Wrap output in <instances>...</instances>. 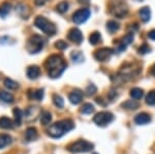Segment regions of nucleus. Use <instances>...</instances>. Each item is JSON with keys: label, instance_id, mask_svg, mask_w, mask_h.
I'll return each mask as SVG.
<instances>
[{"label": "nucleus", "instance_id": "f257e3e1", "mask_svg": "<svg viewBox=\"0 0 155 154\" xmlns=\"http://www.w3.org/2000/svg\"><path fill=\"white\" fill-rule=\"evenodd\" d=\"M45 66H46V69L48 71L50 78L57 79L64 73L67 65H66V62L64 61V59L61 56L54 54V55L50 56L47 59Z\"/></svg>", "mask_w": 155, "mask_h": 154}, {"label": "nucleus", "instance_id": "f03ea898", "mask_svg": "<svg viewBox=\"0 0 155 154\" xmlns=\"http://www.w3.org/2000/svg\"><path fill=\"white\" fill-rule=\"evenodd\" d=\"M74 128V123L69 119L61 120L52 124L48 129V135L53 139H59Z\"/></svg>", "mask_w": 155, "mask_h": 154}, {"label": "nucleus", "instance_id": "7ed1b4c3", "mask_svg": "<svg viewBox=\"0 0 155 154\" xmlns=\"http://www.w3.org/2000/svg\"><path fill=\"white\" fill-rule=\"evenodd\" d=\"M34 25H35V27H37L39 30H41L44 33H46L47 35L50 36L55 35V33L57 31L56 26L51 21H49L48 19L42 16L36 17L35 20H34Z\"/></svg>", "mask_w": 155, "mask_h": 154}, {"label": "nucleus", "instance_id": "20e7f679", "mask_svg": "<svg viewBox=\"0 0 155 154\" xmlns=\"http://www.w3.org/2000/svg\"><path fill=\"white\" fill-rule=\"evenodd\" d=\"M110 11L117 18H124L128 14V6L124 0H112Z\"/></svg>", "mask_w": 155, "mask_h": 154}, {"label": "nucleus", "instance_id": "39448f33", "mask_svg": "<svg viewBox=\"0 0 155 154\" xmlns=\"http://www.w3.org/2000/svg\"><path fill=\"white\" fill-rule=\"evenodd\" d=\"M94 148V145L92 143L85 140H78L76 142L69 144L67 146V150L71 153H87L91 151Z\"/></svg>", "mask_w": 155, "mask_h": 154}, {"label": "nucleus", "instance_id": "423d86ee", "mask_svg": "<svg viewBox=\"0 0 155 154\" xmlns=\"http://www.w3.org/2000/svg\"><path fill=\"white\" fill-rule=\"evenodd\" d=\"M45 39L38 34H34L28 39L27 43V50L30 54H37L44 49Z\"/></svg>", "mask_w": 155, "mask_h": 154}, {"label": "nucleus", "instance_id": "0eeeda50", "mask_svg": "<svg viewBox=\"0 0 155 154\" xmlns=\"http://www.w3.org/2000/svg\"><path fill=\"white\" fill-rule=\"evenodd\" d=\"M113 120H114V115L107 111L99 112V113H97L93 118V122L95 123L96 125L101 126V127L109 125Z\"/></svg>", "mask_w": 155, "mask_h": 154}, {"label": "nucleus", "instance_id": "6e6552de", "mask_svg": "<svg viewBox=\"0 0 155 154\" xmlns=\"http://www.w3.org/2000/svg\"><path fill=\"white\" fill-rule=\"evenodd\" d=\"M90 16H91L90 9L80 8L74 14V16H72V21L76 24H83L90 18Z\"/></svg>", "mask_w": 155, "mask_h": 154}, {"label": "nucleus", "instance_id": "1a4fd4ad", "mask_svg": "<svg viewBox=\"0 0 155 154\" xmlns=\"http://www.w3.org/2000/svg\"><path fill=\"white\" fill-rule=\"evenodd\" d=\"M114 54V50L111 48H101L94 52V58L99 62L107 61Z\"/></svg>", "mask_w": 155, "mask_h": 154}, {"label": "nucleus", "instance_id": "9d476101", "mask_svg": "<svg viewBox=\"0 0 155 154\" xmlns=\"http://www.w3.org/2000/svg\"><path fill=\"white\" fill-rule=\"evenodd\" d=\"M67 37H68L69 41H71L72 43H74L77 44H81L82 41H83V39H84L83 34H82V31L78 28H71V30L68 31Z\"/></svg>", "mask_w": 155, "mask_h": 154}, {"label": "nucleus", "instance_id": "9b49d317", "mask_svg": "<svg viewBox=\"0 0 155 154\" xmlns=\"http://www.w3.org/2000/svg\"><path fill=\"white\" fill-rule=\"evenodd\" d=\"M41 114V109L37 106H29L26 111H25V118L26 121L31 122V121H35L37 116Z\"/></svg>", "mask_w": 155, "mask_h": 154}, {"label": "nucleus", "instance_id": "f8f14e48", "mask_svg": "<svg viewBox=\"0 0 155 154\" xmlns=\"http://www.w3.org/2000/svg\"><path fill=\"white\" fill-rule=\"evenodd\" d=\"M132 41H134V32H128L126 35H124L123 37H122L121 41L119 43L118 51L119 52L125 51V49L132 43Z\"/></svg>", "mask_w": 155, "mask_h": 154}, {"label": "nucleus", "instance_id": "ddd939ff", "mask_svg": "<svg viewBox=\"0 0 155 154\" xmlns=\"http://www.w3.org/2000/svg\"><path fill=\"white\" fill-rule=\"evenodd\" d=\"M68 99L72 105H79L83 99V92L79 89H74V90H72V92L69 93Z\"/></svg>", "mask_w": 155, "mask_h": 154}, {"label": "nucleus", "instance_id": "4468645a", "mask_svg": "<svg viewBox=\"0 0 155 154\" xmlns=\"http://www.w3.org/2000/svg\"><path fill=\"white\" fill-rule=\"evenodd\" d=\"M26 74L30 80H36V79L41 76V68L36 65H31L27 68Z\"/></svg>", "mask_w": 155, "mask_h": 154}, {"label": "nucleus", "instance_id": "2eb2a0df", "mask_svg": "<svg viewBox=\"0 0 155 154\" xmlns=\"http://www.w3.org/2000/svg\"><path fill=\"white\" fill-rule=\"evenodd\" d=\"M150 121H151V117L147 113L137 114L136 117H134V122L137 125H145V124H148Z\"/></svg>", "mask_w": 155, "mask_h": 154}, {"label": "nucleus", "instance_id": "dca6fc26", "mask_svg": "<svg viewBox=\"0 0 155 154\" xmlns=\"http://www.w3.org/2000/svg\"><path fill=\"white\" fill-rule=\"evenodd\" d=\"M139 15H140V18H141V20L144 23L149 22L150 19H151V11H150V7L148 6L142 7L139 11Z\"/></svg>", "mask_w": 155, "mask_h": 154}, {"label": "nucleus", "instance_id": "f3484780", "mask_svg": "<svg viewBox=\"0 0 155 154\" xmlns=\"http://www.w3.org/2000/svg\"><path fill=\"white\" fill-rule=\"evenodd\" d=\"M25 138L28 142L35 141L37 139V130L35 127H28L25 133Z\"/></svg>", "mask_w": 155, "mask_h": 154}, {"label": "nucleus", "instance_id": "a211bd4d", "mask_svg": "<svg viewBox=\"0 0 155 154\" xmlns=\"http://www.w3.org/2000/svg\"><path fill=\"white\" fill-rule=\"evenodd\" d=\"M0 100L5 103H12L15 101V97L12 93L4 90H0Z\"/></svg>", "mask_w": 155, "mask_h": 154}, {"label": "nucleus", "instance_id": "6ab92c4d", "mask_svg": "<svg viewBox=\"0 0 155 154\" xmlns=\"http://www.w3.org/2000/svg\"><path fill=\"white\" fill-rule=\"evenodd\" d=\"M14 126L15 123L9 118L7 117L0 118V128H3V129H12Z\"/></svg>", "mask_w": 155, "mask_h": 154}, {"label": "nucleus", "instance_id": "aec40b11", "mask_svg": "<svg viewBox=\"0 0 155 154\" xmlns=\"http://www.w3.org/2000/svg\"><path fill=\"white\" fill-rule=\"evenodd\" d=\"M28 96L31 99H35V100H41L44 98V90L42 89H37V90H29Z\"/></svg>", "mask_w": 155, "mask_h": 154}, {"label": "nucleus", "instance_id": "412c9836", "mask_svg": "<svg viewBox=\"0 0 155 154\" xmlns=\"http://www.w3.org/2000/svg\"><path fill=\"white\" fill-rule=\"evenodd\" d=\"M11 9H12L11 3H8V2H3V3L0 5V17L4 19L7 15L11 12Z\"/></svg>", "mask_w": 155, "mask_h": 154}, {"label": "nucleus", "instance_id": "4be33fe9", "mask_svg": "<svg viewBox=\"0 0 155 154\" xmlns=\"http://www.w3.org/2000/svg\"><path fill=\"white\" fill-rule=\"evenodd\" d=\"M14 116H15V124L16 125H21L22 120L24 118V113L21 109L16 108L14 110Z\"/></svg>", "mask_w": 155, "mask_h": 154}, {"label": "nucleus", "instance_id": "5701e85b", "mask_svg": "<svg viewBox=\"0 0 155 154\" xmlns=\"http://www.w3.org/2000/svg\"><path fill=\"white\" fill-rule=\"evenodd\" d=\"M101 41V35L99 32H93V33L90 34L89 36V43L92 44V46H95V44H99Z\"/></svg>", "mask_w": 155, "mask_h": 154}, {"label": "nucleus", "instance_id": "b1692460", "mask_svg": "<svg viewBox=\"0 0 155 154\" xmlns=\"http://www.w3.org/2000/svg\"><path fill=\"white\" fill-rule=\"evenodd\" d=\"M119 28H120L119 23L114 21V20H111V21H109L107 23V29L109 30V32H111V33H114V32L118 31Z\"/></svg>", "mask_w": 155, "mask_h": 154}, {"label": "nucleus", "instance_id": "393cba45", "mask_svg": "<svg viewBox=\"0 0 155 154\" xmlns=\"http://www.w3.org/2000/svg\"><path fill=\"white\" fill-rule=\"evenodd\" d=\"M52 121V115L50 112H42L41 114V122L42 125H48Z\"/></svg>", "mask_w": 155, "mask_h": 154}, {"label": "nucleus", "instance_id": "a878e982", "mask_svg": "<svg viewBox=\"0 0 155 154\" xmlns=\"http://www.w3.org/2000/svg\"><path fill=\"white\" fill-rule=\"evenodd\" d=\"M130 96L134 100H139L144 96V91L140 88H134L130 90Z\"/></svg>", "mask_w": 155, "mask_h": 154}, {"label": "nucleus", "instance_id": "bb28decb", "mask_svg": "<svg viewBox=\"0 0 155 154\" xmlns=\"http://www.w3.org/2000/svg\"><path fill=\"white\" fill-rule=\"evenodd\" d=\"M12 143V138L8 135H0V149L6 147Z\"/></svg>", "mask_w": 155, "mask_h": 154}, {"label": "nucleus", "instance_id": "cd10ccee", "mask_svg": "<svg viewBox=\"0 0 155 154\" xmlns=\"http://www.w3.org/2000/svg\"><path fill=\"white\" fill-rule=\"evenodd\" d=\"M94 111H95L94 106L91 105V103H84L83 106H82V109H81V113L85 114V115H90V114H92Z\"/></svg>", "mask_w": 155, "mask_h": 154}, {"label": "nucleus", "instance_id": "c85d7f7f", "mask_svg": "<svg viewBox=\"0 0 155 154\" xmlns=\"http://www.w3.org/2000/svg\"><path fill=\"white\" fill-rule=\"evenodd\" d=\"M4 86H5L7 89H9V90H16V89L19 88V84L9 78H6L5 80H4Z\"/></svg>", "mask_w": 155, "mask_h": 154}, {"label": "nucleus", "instance_id": "c756f323", "mask_svg": "<svg viewBox=\"0 0 155 154\" xmlns=\"http://www.w3.org/2000/svg\"><path fill=\"white\" fill-rule=\"evenodd\" d=\"M124 109H126V110H137V108H139V103H137L136 100H127L125 103L122 105Z\"/></svg>", "mask_w": 155, "mask_h": 154}, {"label": "nucleus", "instance_id": "7c9ffc66", "mask_svg": "<svg viewBox=\"0 0 155 154\" xmlns=\"http://www.w3.org/2000/svg\"><path fill=\"white\" fill-rule=\"evenodd\" d=\"M53 103H54V105L57 106V108L62 109L64 106L63 98H62L60 95H58V94H54V95H53Z\"/></svg>", "mask_w": 155, "mask_h": 154}, {"label": "nucleus", "instance_id": "2f4dec72", "mask_svg": "<svg viewBox=\"0 0 155 154\" xmlns=\"http://www.w3.org/2000/svg\"><path fill=\"white\" fill-rule=\"evenodd\" d=\"M71 59L74 63H81V62L84 61V56L81 52H72Z\"/></svg>", "mask_w": 155, "mask_h": 154}, {"label": "nucleus", "instance_id": "473e14b6", "mask_svg": "<svg viewBox=\"0 0 155 154\" xmlns=\"http://www.w3.org/2000/svg\"><path fill=\"white\" fill-rule=\"evenodd\" d=\"M68 7H69V4L67 1H61L60 3L57 5V11L59 14H64L68 11Z\"/></svg>", "mask_w": 155, "mask_h": 154}, {"label": "nucleus", "instance_id": "72a5a7b5", "mask_svg": "<svg viewBox=\"0 0 155 154\" xmlns=\"http://www.w3.org/2000/svg\"><path fill=\"white\" fill-rule=\"evenodd\" d=\"M146 103L149 106H155V90H152L147 94Z\"/></svg>", "mask_w": 155, "mask_h": 154}, {"label": "nucleus", "instance_id": "f704fd0d", "mask_svg": "<svg viewBox=\"0 0 155 154\" xmlns=\"http://www.w3.org/2000/svg\"><path fill=\"white\" fill-rule=\"evenodd\" d=\"M16 11H18V14L20 15V16H22V18H27L26 15L24 14L26 11H28V7H27L26 5H24V4H19V5L17 6Z\"/></svg>", "mask_w": 155, "mask_h": 154}, {"label": "nucleus", "instance_id": "c9c22d12", "mask_svg": "<svg viewBox=\"0 0 155 154\" xmlns=\"http://www.w3.org/2000/svg\"><path fill=\"white\" fill-rule=\"evenodd\" d=\"M55 48L60 50V51H64V50H66L68 48V44L64 41H58L55 44Z\"/></svg>", "mask_w": 155, "mask_h": 154}, {"label": "nucleus", "instance_id": "e433bc0d", "mask_svg": "<svg viewBox=\"0 0 155 154\" xmlns=\"http://www.w3.org/2000/svg\"><path fill=\"white\" fill-rule=\"evenodd\" d=\"M150 51H151V49H150V47L147 44H142V46L139 48V53L142 54V55H145V54L149 53Z\"/></svg>", "mask_w": 155, "mask_h": 154}, {"label": "nucleus", "instance_id": "4c0bfd02", "mask_svg": "<svg viewBox=\"0 0 155 154\" xmlns=\"http://www.w3.org/2000/svg\"><path fill=\"white\" fill-rule=\"evenodd\" d=\"M96 87L94 84H89L88 87H87V89H86V93L88 94V95H93L94 93L96 92Z\"/></svg>", "mask_w": 155, "mask_h": 154}, {"label": "nucleus", "instance_id": "58836bf2", "mask_svg": "<svg viewBox=\"0 0 155 154\" xmlns=\"http://www.w3.org/2000/svg\"><path fill=\"white\" fill-rule=\"evenodd\" d=\"M49 0H34V3L36 4L37 6H42L48 2Z\"/></svg>", "mask_w": 155, "mask_h": 154}, {"label": "nucleus", "instance_id": "ea45409f", "mask_svg": "<svg viewBox=\"0 0 155 154\" xmlns=\"http://www.w3.org/2000/svg\"><path fill=\"white\" fill-rule=\"evenodd\" d=\"M148 37L152 41H155V29H152L151 31L148 33Z\"/></svg>", "mask_w": 155, "mask_h": 154}, {"label": "nucleus", "instance_id": "a19ab883", "mask_svg": "<svg viewBox=\"0 0 155 154\" xmlns=\"http://www.w3.org/2000/svg\"><path fill=\"white\" fill-rule=\"evenodd\" d=\"M89 0H79V3L81 4H89Z\"/></svg>", "mask_w": 155, "mask_h": 154}, {"label": "nucleus", "instance_id": "79ce46f5", "mask_svg": "<svg viewBox=\"0 0 155 154\" xmlns=\"http://www.w3.org/2000/svg\"><path fill=\"white\" fill-rule=\"evenodd\" d=\"M151 74L155 77V64H154L153 66H152V68H151Z\"/></svg>", "mask_w": 155, "mask_h": 154}, {"label": "nucleus", "instance_id": "37998d69", "mask_svg": "<svg viewBox=\"0 0 155 154\" xmlns=\"http://www.w3.org/2000/svg\"><path fill=\"white\" fill-rule=\"evenodd\" d=\"M136 1H139L140 2V1H143V0H136Z\"/></svg>", "mask_w": 155, "mask_h": 154}, {"label": "nucleus", "instance_id": "c03bdc74", "mask_svg": "<svg viewBox=\"0 0 155 154\" xmlns=\"http://www.w3.org/2000/svg\"><path fill=\"white\" fill-rule=\"evenodd\" d=\"M93 154H98V153H93Z\"/></svg>", "mask_w": 155, "mask_h": 154}]
</instances>
